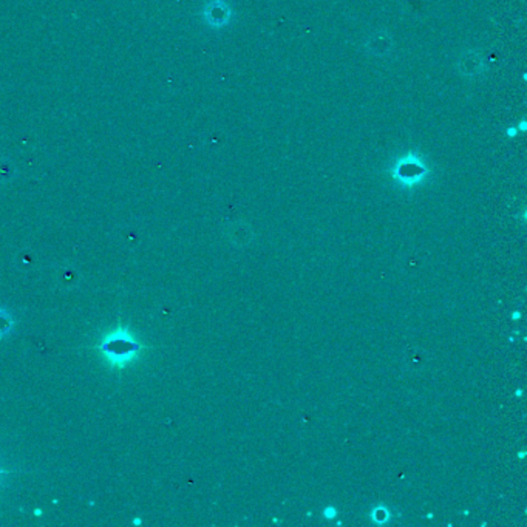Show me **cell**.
I'll return each instance as SVG.
<instances>
[{
  "instance_id": "6da1fadb",
  "label": "cell",
  "mask_w": 527,
  "mask_h": 527,
  "mask_svg": "<svg viewBox=\"0 0 527 527\" xmlns=\"http://www.w3.org/2000/svg\"><path fill=\"white\" fill-rule=\"evenodd\" d=\"M93 350L101 357L104 363L113 371H124L139 359L149 350V345L138 339V336L119 320L109 331H105Z\"/></svg>"
},
{
  "instance_id": "7a4b0ae2",
  "label": "cell",
  "mask_w": 527,
  "mask_h": 527,
  "mask_svg": "<svg viewBox=\"0 0 527 527\" xmlns=\"http://www.w3.org/2000/svg\"><path fill=\"white\" fill-rule=\"evenodd\" d=\"M430 171L425 164V159L419 151H408L407 155L400 156L396 163H393L390 169V176L393 181L399 184L402 189H415L416 186L422 184Z\"/></svg>"
},
{
  "instance_id": "3957f363",
  "label": "cell",
  "mask_w": 527,
  "mask_h": 527,
  "mask_svg": "<svg viewBox=\"0 0 527 527\" xmlns=\"http://www.w3.org/2000/svg\"><path fill=\"white\" fill-rule=\"evenodd\" d=\"M203 19L211 28H223L230 22V17L234 16L232 8L225 0H212L203 8Z\"/></svg>"
},
{
  "instance_id": "277c9868",
  "label": "cell",
  "mask_w": 527,
  "mask_h": 527,
  "mask_svg": "<svg viewBox=\"0 0 527 527\" xmlns=\"http://www.w3.org/2000/svg\"><path fill=\"white\" fill-rule=\"evenodd\" d=\"M14 317L5 308H0V339L10 336L14 329Z\"/></svg>"
},
{
  "instance_id": "5b68a950",
  "label": "cell",
  "mask_w": 527,
  "mask_h": 527,
  "mask_svg": "<svg viewBox=\"0 0 527 527\" xmlns=\"http://www.w3.org/2000/svg\"><path fill=\"white\" fill-rule=\"evenodd\" d=\"M370 516H371V520L374 523H376V524H383V523L388 521L390 513H388V511L383 506H376V507L373 509V512H371Z\"/></svg>"
},
{
  "instance_id": "8992f818",
  "label": "cell",
  "mask_w": 527,
  "mask_h": 527,
  "mask_svg": "<svg viewBox=\"0 0 527 527\" xmlns=\"http://www.w3.org/2000/svg\"><path fill=\"white\" fill-rule=\"evenodd\" d=\"M337 516V511L334 509V506H326L325 511H324V518L325 520H334V518Z\"/></svg>"
},
{
  "instance_id": "52a82bcc",
  "label": "cell",
  "mask_w": 527,
  "mask_h": 527,
  "mask_svg": "<svg viewBox=\"0 0 527 527\" xmlns=\"http://www.w3.org/2000/svg\"><path fill=\"white\" fill-rule=\"evenodd\" d=\"M518 135H520V132H518L516 126H509V127L506 129V137H507V138L513 139V138H516Z\"/></svg>"
},
{
  "instance_id": "ba28073f",
  "label": "cell",
  "mask_w": 527,
  "mask_h": 527,
  "mask_svg": "<svg viewBox=\"0 0 527 527\" xmlns=\"http://www.w3.org/2000/svg\"><path fill=\"white\" fill-rule=\"evenodd\" d=\"M516 129H518V132H520V133H524L527 130V119L523 118L520 122H518L516 124Z\"/></svg>"
},
{
  "instance_id": "9c48e42d",
  "label": "cell",
  "mask_w": 527,
  "mask_h": 527,
  "mask_svg": "<svg viewBox=\"0 0 527 527\" xmlns=\"http://www.w3.org/2000/svg\"><path fill=\"white\" fill-rule=\"evenodd\" d=\"M524 457H526V452L524 450H521L520 453H518V458H520V459H524Z\"/></svg>"
},
{
  "instance_id": "30bf717a",
  "label": "cell",
  "mask_w": 527,
  "mask_h": 527,
  "mask_svg": "<svg viewBox=\"0 0 527 527\" xmlns=\"http://www.w3.org/2000/svg\"><path fill=\"white\" fill-rule=\"evenodd\" d=\"M515 395H516V398H521L523 396V390H516Z\"/></svg>"
},
{
  "instance_id": "8fae6325",
  "label": "cell",
  "mask_w": 527,
  "mask_h": 527,
  "mask_svg": "<svg viewBox=\"0 0 527 527\" xmlns=\"http://www.w3.org/2000/svg\"><path fill=\"white\" fill-rule=\"evenodd\" d=\"M513 319H520V311H516V312H513Z\"/></svg>"
},
{
  "instance_id": "7c38bea8",
  "label": "cell",
  "mask_w": 527,
  "mask_h": 527,
  "mask_svg": "<svg viewBox=\"0 0 527 527\" xmlns=\"http://www.w3.org/2000/svg\"><path fill=\"white\" fill-rule=\"evenodd\" d=\"M5 473H8V470H5V469H0V477H2V475H5Z\"/></svg>"
}]
</instances>
